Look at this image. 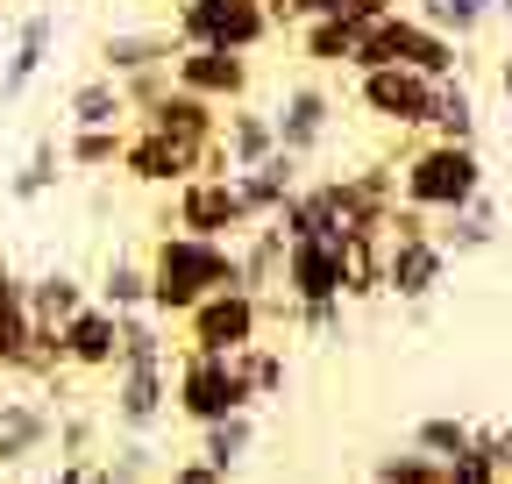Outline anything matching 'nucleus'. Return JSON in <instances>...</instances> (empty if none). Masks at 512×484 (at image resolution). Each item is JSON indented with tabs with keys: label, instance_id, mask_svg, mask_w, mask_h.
Wrapping results in <instances>:
<instances>
[{
	"label": "nucleus",
	"instance_id": "c9c22d12",
	"mask_svg": "<svg viewBox=\"0 0 512 484\" xmlns=\"http://www.w3.org/2000/svg\"><path fill=\"white\" fill-rule=\"evenodd\" d=\"M100 435H107V413L93 406H57V463H72V456H100Z\"/></svg>",
	"mask_w": 512,
	"mask_h": 484
},
{
	"label": "nucleus",
	"instance_id": "423d86ee",
	"mask_svg": "<svg viewBox=\"0 0 512 484\" xmlns=\"http://www.w3.org/2000/svg\"><path fill=\"white\" fill-rule=\"evenodd\" d=\"M157 228H185V235H207V242H242L256 221L235 193V178H185V186H171V207L157 214Z\"/></svg>",
	"mask_w": 512,
	"mask_h": 484
},
{
	"label": "nucleus",
	"instance_id": "b1692460",
	"mask_svg": "<svg viewBox=\"0 0 512 484\" xmlns=\"http://www.w3.org/2000/svg\"><path fill=\"white\" fill-rule=\"evenodd\" d=\"M86 299H93V285H86L72 264H50V271H36V278H29V314H36V328H43V335H57L64 321L86 307Z\"/></svg>",
	"mask_w": 512,
	"mask_h": 484
},
{
	"label": "nucleus",
	"instance_id": "bb28decb",
	"mask_svg": "<svg viewBox=\"0 0 512 484\" xmlns=\"http://www.w3.org/2000/svg\"><path fill=\"white\" fill-rule=\"evenodd\" d=\"M128 100H121V86L107 79V72H86L72 93H64V129H128Z\"/></svg>",
	"mask_w": 512,
	"mask_h": 484
},
{
	"label": "nucleus",
	"instance_id": "f3484780",
	"mask_svg": "<svg viewBox=\"0 0 512 484\" xmlns=\"http://www.w3.org/2000/svg\"><path fill=\"white\" fill-rule=\"evenodd\" d=\"M50 50H57V15H50V0H43V8H29L15 22L8 65H0V100H29V86L50 72Z\"/></svg>",
	"mask_w": 512,
	"mask_h": 484
},
{
	"label": "nucleus",
	"instance_id": "de8ad7c7",
	"mask_svg": "<svg viewBox=\"0 0 512 484\" xmlns=\"http://www.w3.org/2000/svg\"><path fill=\"white\" fill-rule=\"evenodd\" d=\"M498 93H505V114H512V57H498Z\"/></svg>",
	"mask_w": 512,
	"mask_h": 484
},
{
	"label": "nucleus",
	"instance_id": "a211bd4d",
	"mask_svg": "<svg viewBox=\"0 0 512 484\" xmlns=\"http://www.w3.org/2000/svg\"><path fill=\"white\" fill-rule=\"evenodd\" d=\"M285 299L292 307H306V299H342V242H328V235L285 242Z\"/></svg>",
	"mask_w": 512,
	"mask_h": 484
},
{
	"label": "nucleus",
	"instance_id": "a18cd8bd",
	"mask_svg": "<svg viewBox=\"0 0 512 484\" xmlns=\"http://www.w3.org/2000/svg\"><path fill=\"white\" fill-rule=\"evenodd\" d=\"M164 484H228V477H221L207 456H185V463H171V470H164Z\"/></svg>",
	"mask_w": 512,
	"mask_h": 484
},
{
	"label": "nucleus",
	"instance_id": "5701e85b",
	"mask_svg": "<svg viewBox=\"0 0 512 484\" xmlns=\"http://www.w3.org/2000/svg\"><path fill=\"white\" fill-rule=\"evenodd\" d=\"M100 72L107 79H136V72H150V65H171L178 57V36L171 29H114V36H100Z\"/></svg>",
	"mask_w": 512,
	"mask_h": 484
},
{
	"label": "nucleus",
	"instance_id": "2eb2a0df",
	"mask_svg": "<svg viewBox=\"0 0 512 484\" xmlns=\"http://www.w3.org/2000/svg\"><path fill=\"white\" fill-rule=\"evenodd\" d=\"M271 228H278L285 242H306V235L342 242V228H349V186H342V171H335V178H306V186L271 214Z\"/></svg>",
	"mask_w": 512,
	"mask_h": 484
},
{
	"label": "nucleus",
	"instance_id": "8fccbe9b",
	"mask_svg": "<svg viewBox=\"0 0 512 484\" xmlns=\"http://www.w3.org/2000/svg\"><path fill=\"white\" fill-rule=\"evenodd\" d=\"M498 15H505V22H512V0H498Z\"/></svg>",
	"mask_w": 512,
	"mask_h": 484
},
{
	"label": "nucleus",
	"instance_id": "4468645a",
	"mask_svg": "<svg viewBox=\"0 0 512 484\" xmlns=\"http://www.w3.org/2000/svg\"><path fill=\"white\" fill-rule=\"evenodd\" d=\"M128 186H143V193H171L185 186L192 171H200V150H185L157 129H143V121H128V136H121V164H114Z\"/></svg>",
	"mask_w": 512,
	"mask_h": 484
},
{
	"label": "nucleus",
	"instance_id": "7ed1b4c3",
	"mask_svg": "<svg viewBox=\"0 0 512 484\" xmlns=\"http://www.w3.org/2000/svg\"><path fill=\"white\" fill-rule=\"evenodd\" d=\"M377 65H406V72H427V79H456V72H463V43L441 36V29H427L420 15L399 8V15H384V22L363 29L349 72H377Z\"/></svg>",
	"mask_w": 512,
	"mask_h": 484
},
{
	"label": "nucleus",
	"instance_id": "2f4dec72",
	"mask_svg": "<svg viewBox=\"0 0 512 484\" xmlns=\"http://www.w3.org/2000/svg\"><path fill=\"white\" fill-rule=\"evenodd\" d=\"M235 378H242L249 406H271V399H285V385H292V363H285L278 342H249V349H235Z\"/></svg>",
	"mask_w": 512,
	"mask_h": 484
},
{
	"label": "nucleus",
	"instance_id": "473e14b6",
	"mask_svg": "<svg viewBox=\"0 0 512 484\" xmlns=\"http://www.w3.org/2000/svg\"><path fill=\"white\" fill-rule=\"evenodd\" d=\"M93 299H100V307H114V314H143V307H150V264L114 250V257L100 264V278H93Z\"/></svg>",
	"mask_w": 512,
	"mask_h": 484
},
{
	"label": "nucleus",
	"instance_id": "4be33fe9",
	"mask_svg": "<svg viewBox=\"0 0 512 484\" xmlns=\"http://www.w3.org/2000/svg\"><path fill=\"white\" fill-rule=\"evenodd\" d=\"M143 129H157V136H171V143H185V150H207L214 136H221V107H207V100H192V93H164L157 107H143L136 114Z\"/></svg>",
	"mask_w": 512,
	"mask_h": 484
},
{
	"label": "nucleus",
	"instance_id": "9d476101",
	"mask_svg": "<svg viewBox=\"0 0 512 484\" xmlns=\"http://www.w3.org/2000/svg\"><path fill=\"white\" fill-rule=\"evenodd\" d=\"M57 442V406L43 385H22V392H0V470H36Z\"/></svg>",
	"mask_w": 512,
	"mask_h": 484
},
{
	"label": "nucleus",
	"instance_id": "f8f14e48",
	"mask_svg": "<svg viewBox=\"0 0 512 484\" xmlns=\"http://www.w3.org/2000/svg\"><path fill=\"white\" fill-rule=\"evenodd\" d=\"M171 86L207 100V107H242L256 93V57H242V50H178Z\"/></svg>",
	"mask_w": 512,
	"mask_h": 484
},
{
	"label": "nucleus",
	"instance_id": "603ef678",
	"mask_svg": "<svg viewBox=\"0 0 512 484\" xmlns=\"http://www.w3.org/2000/svg\"><path fill=\"white\" fill-rule=\"evenodd\" d=\"M0 29H8V0H0Z\"/></svg>",
	"mask_w": 512,
	"mask_h": 484
},
{
	"label": "nucleus",
	"instance_id": "c03bdc74",
	"mask_svg": "<svg viewBox=\"0 0 512 484\" xmlns=\"http://www.w3.org/2000/svg\"><path fill=\"white\" fill-rule=\"evenodd\" d=\"M36 484H100V456H72V463H50Z\"/></svg>",
	"mask_w": 512,
	"mask_h": 484
},
{
	"label": "nucleus",
	"instance_id": "a878e982",
	"mask_svg": "<svg viewBox=\"0 0 512 484\" xmlns=\"http://www.w3.org/2000/svg\"><path fill=\"white\" fill-rule=\"evenodd\" d=\"M235 264H242V292L278 299V292H285V235H278L271 221H256V228L235 242Z\"/></svg>",
	"mask_w": 512,
	"mask_h": 484
},
{
	"label": "nucleus",
	"instance_id": "9b49d317",
	"mask_svg": "<svg viewBox=\"0 0 512 484\" xmlns=\"http://www.w3.org/2000/svg\"><path fill=\"white\" fill-rule=\"evenodd\" d=\"M114 392H107V420L121 435H157L171 420V363H114Z\"/></svg>",
	"mask_w": 512,
	"mask_h": 484
},
{
	"label": "nucleus",
	"instance_id": "49530a36",
	"mask_svg": "<svg viewBox=\"0 0 512 484\" xmlns=\"http://www.w3.org/2000/svg\"><path fill=\"white\" fill-rule=\"evenodd\" d=\"M356 0H292V22H320V15H349Z\"/></svg>",
	"mask_w": 512,
	"mask_h": 484
},
{
	"label": "nucleus",
	"instance_id": "1a4fd4ad",
	"mask_svg": "<svg viewBox=\"0 0 512 484\" xmlns=\"http://www.w3.org/2000/svg\"><path fill=\"white\" fill-rule=\"evenodd\" d=\"M335 121H342V100L320 86V79H292L278 100H271V129H278V150H292V157H320L335 143Z\"/></svg>",
	"mask_w": 512,
	"mask_h": 484
},
{
	"label": "nucleus",
	"instance_id": "393cba45",
	"mask_svg": "<svg viewBox=\"0 0 512 484\" xmlns=\"http://www.w3.org/2000/svg\"><path fill=\"white\" fill-rule=\"evenodd\" d=\"M299 57L313 72H349L356 65V43H363V22L356 15H320V22H299Z\"/></svg>",
	"mask_w": 512,
	"mask_h": 484
},
{
	"label": "nucleus",
	"instance_id": "3c124183",
	"mask_svg": "<svg viewBox=\"0 0 512 484\" xmlns=\"http://www.w3.org/2000/svg\"><path fill=\"white\" fill-rule=\"evenodd\" d=\"M100 484H121V477H107V463H100Z\"/></svg>",
	"mask_w": 512,
	"mask_h": 484
},
{
	"label": "nucleus",
	"instance_id": "79ce46f5",
	"mask_svg": "<svg viewBox=\"0 0 512 484\" xmlns=\"http://www.w3.org/2000/svg\"><path fill=\"white\" fill-rule=\"evenodd\" d=\"M441 470H448V484H505V470L491 463V449H484V442H470L463 456H448Z\"/></svg>",
	"mask_w": 512,
	"mask_h": 484
},
{
	"label": "nucleus",
	"instance_id": "6e6552de",
	"mask_svg": "<svg viewBox=\"0 0 512 484\" xmlns=\"http://www.w3.org/2000/svg\"><path fill=\"white\" fill-rule=\"evenodd\" d=\"M356 107L377 121V129L427 136V114H434V79H427V72H406V65L356 72Z\"/></svg>",
	"mask_w": 512,
	"mask_h": 484
},
{
	"label": "nucleus",
	"instance_id": "aec40b11",
	"mask_svg": "<svg viewBox=\"0 0 512 484\" xmlns=\"http://www.w3.org/2000/svg\"><path fill=\"white\" fill-rule=\"evenodd\" d=\"M29 349H36V314H29V278L0 257V371H29Z\"/></svg>",
	"mask_w": 512,
	"mask_h": 484
},
{
	"label": "nucleus",
	"instance_id": "6ab92c4d",
	"mask_svg": "<svg viewBox=\"0 0 512 484\" xmlns=\"http://www.w3.org/2000/svg\"><path fill=\"white\" fill-rule=\"evenodd\" d=\"M306 186V157H292V150H271L264 164H249V171H235V193H242V207H249V221H271L292 193Z\"/></svg>",
	"mask_w": 512,
	"mask_h": 484
},
{
	"label": "nucleus",
	"instance_id": "f704fd0d",
	"mask_svg": "<svg viewBox=\"0 0 512 484\" xmlns=\"http://www.w3.org/2000/svg\"><path fill=\"white\" fill-rule=\"evenodd\" d=\"M200 456H207L221 477H235V470L256 456V413H228V420H214V428H200Z\"/></svg>",
	"mask_w": 512,
	"mask_h": 484
},
{
	"label": "nucleus",
	"instance_id": "ddd939ff",
	"mask_svg": "<svg viewBox=\"0 0 512 484\" xmlns=\"http://www.w3.org/2000/svg\"><path fill=\"white\" fill-rule=\"evenodd\" d=\"M456 278V257L427 235H406V242H384V299H399V307H427V299Z\"/></svg>",
	"mask_w": 512,
	"mask_h": 484
},
{
	"label": "nucleus",
	"instance_id": "0eeeda50",
	"mask_svg": "<svg viewBox=\"0 0 512 484\" xmlns=\"http://www.w3.org/2000/svg\"><path fill=\"white\" fill-rule=\"evenodd\" d=\"M185 349H207V356H235V349H249V342H264V299L256 292H242V285H228V292H207L200 307H192L185 321Z\"/></svg>",
	"mask_w": 512,
	"mask_h": 484
},
{
	"label": "nucleus",
	"instance_id": "ea45409f",
	"mask_svg": "<svg viewBox=\"0 0 512 484\" xmlns=\"http://www.w3.org/2000/svg\"><path fill=\"white\" fill-rule=\"evenodd\" d=\"M100 463H107V477H121V484H150V477H157V449H150V435H128V442L100 449Z\"/></svg>",
	"mask_w": 512,
	"mask_h": 484
},
{
	"label": "nucleus",
	"instance_id": "37998d69",
	"mask_svg": "<svg viewBox=\"0 0 512 484\" xmlns=\"http://www.w3.org/2000/svg\"><path fill=\"white\" fill-rule=\"evenodd\" d=\"M114 86H121L128 114H143V107H157V100L171 93V65H150V72H136V79H114Z\"/></svg>",
	"mask_w": 512,
	"mask_h": 484
},
{
	"label": "nucleus",
	"instance_id": "4c0bfd02",
	"mask_svg": "<svg viewBox=\"0 0 512 484\" xmlns=\"http://www.w3.org/2000/svg\"><path fill=\"white\" fill-rule=\"evenodd\" d=\"M470 442H477V428H470L463 413H427L420 428H413V449H420V456H434V463H448V456H463Z\"/></svg>",
	"mask_w": 512,
	"mask_h": 484
},
{
	"label": "nucleus",
	"instance_id": "20e7f679",
	"mask_svg": "<svg viewBox=\"0 0 512 484\" xmlns=\"http://www.w3.org/2000/svg\"><path fill=\"white\" fill-rule=\"evenodd\" d=\"M171 36H178V50H242V57H256L278 29L264 15V0H171Z\"/></svg>",
	"mask_w": 512,
	"mask_h": 484
},
{
	"label": "nucleus",
	"instance_id": "39448f33",
	"mask_svg": "<svg viewBox=\"0 0 512 484\" xmlns=\"http://www.w3.org/2000/svg\"><path fill=\"white\" fill-rule=\"evenodd\" d=\"M171 413L192 420V428H214L228 413H256L242 378H235V356H207V349H178V371H171Z\"/></svg>",
	"mask_w": 512,
	"mask_h": 484
},
{
	"label": "nucleus",
	"instance_id": "f03ea898",
	"mask_svg": "<svg viewBox=\"0 0 512 484\" xmlns=\"http://www.w3.org/2000/svg\"><path fill=\"white\" fill-rule=\"evenodd\" d=\"M477 193H491V164H484L477 143H434V136H427V143H413V150L399 157V200L420 207L427 221L470 207Z\"/></svg>",
	"mask_w": 512,
	"mask_h": 484
},
{
	"label": "nucleus",
	"instance_id": "a19ab883",
	"mask_svg": "<svg viewBox=\"0 0 512 484\" xmlns=\"http://www.w3.org/2000/svg\"><path fill=\"white\" fill-rule=\"evenodd\" d=\"M370 484H448V470L434 456H420V449H399V456H377Z\"/></svg>",
	"mask_w": 512,
	"mask_h": 484
},
{
	"label": "nucleus",
	"instance_id": "7c9ffc66",
	"mask_svg": "<svg viewBox=\"0 0 512 484\" xmlns=\"http://www.w3.org/2000/svg\"><path fill=\"white\" fill-rule=\"evenodd\" d=\"M477 93H470V79L456 72V79H434V114H427V136L434 143H477Z\"/></svg>",
	"mask_w": 512,
	"mask_h": 484
},
{
	"label": "nucleus",
	"instance_id": "cd10ccee",
	"mask_svg": "<svg viewBox=\"0 0 512 484\" xmlns=\"http://www.w3.org/2000/svg\"><path fill=\"white\" fill-rule=\"evenodd\" d=\"M221 150H228V164H235V171L264 164V157L278 150L271 107H256V100H242V107H221Z\"/></svg>",
	"mask_w": 512,
	"mask_h": 484
},
{
	"label": "nucleus",
	"instance_id": "72a5a7b5",
	"mask_svg": "<svg viewBox=\"0 0 512 484\" xmlns=\"http://www.w3.org/2000/svg\"><path fill=\"white\" fill-rule=\"evenodd\" d=\"M406 15H420L427 29L470 43V36H484V29L498 22V0H406Z\"/></svg>",
	"mask_w": 512,
	"mask_h": 484
},
{
	"label": "nucleus",
	"instance_id": "f257e3e1",
	"mask_svg": "<svg viewBox=\"0 0 512 484\" xmlns=\"http://www.w3.org/2000/svg\"><path fill=\"white\" fill-rule=\"evenodd\" d=\"M143 264H150V314L157 321H185L207 292L242 285L235 242H207V235H185V228H157Z\"/></svg>",
	"mask_w": 512,
	"mask_h": 484
},
{
	"label": "nucleus",
	"instance_id": "dca6fc26",
	"mask_svg": "<svg viewBox=\"0 0 512 484\" xmlns=\"http://www.w3.org/2000/svg\"><path fill=\"white\" fill-rule=\"evenodd\" d=\"M64 342V371H79V378H107L114 363H121V314L100 307V299H86V307L57 328Z\"/></svg>",
	"mask_w": 512,
	"mask_h": 484
},
{
	"label": "nucleus",
	"instance_id": "09e8293b",
	"mask_svg": "<svg viewBox=\"0 0 512 484\" xmlns=\"http://www.w3.org/2000/svg\"><path fill=\"white\" fill-rule=\"evenodd\" d=\"M0 484H29V477H22V470H0Z\"/></svg>",
	"mask_w": 512,
	"mask_h": 484
},
{
	"label": "nucleus",
	"instance_id": "58836bf2",
	"mask_svg": "<svg viewBox=\"0 0 512 484\" xmlns=\"http://www.w3.org/2000/svg\"><path fill=\"white\" fill-rule=\"evenodd\" d=\"M121 363H171V335H164V321L150 307L121 314Z\"/></svg>",
	"mask_w": 512,
	"mask_h": 484
},
{
	"label": "nucleus",
	"instance_id": "412c9836",
	"mask_svg": "<svg viewBox=\"0 0 512 484\" xmlns=\"http://www.w3.org/2000/svg\"><path fill=\"white\" fill-rule=\"evenodd\" d=\"M498 235H505V214H498V200L491 193H477L470 207H456V214H434V242L448 257H484V250H498Z\"/></svg>",
	"mask_w": 512,
	"mask_h": 484
},
{
	"label": "nucleus",
	"instance_id": "e433bc0d",
	"mask_svg": "<svg viewBox=\"0 0 512 484\" xmlns=\"http://www.w3.org/2000/svg\"><path fill=\"white\" fill-rule=\"evenodd\" d=\"M121 136H128V129H64V164L100 178V171L121 164Z\"/></svg>",
	"mask_w": 512,
	"mask_h": 484
},
{
	"label": "nucleus",
	"instance_id": "c756f323",
	"mask_svg": "<svg viewBox=\"0 0 512 484\" xmlns=\"http://www.w3.org/2000/svg\"><path fill=\"white\" fill-rule=\"evenodd\" d=\"M342 299H349V307L384 299V235H370V228L342 235Z\"/></svg>",
	"mask_w": 512,
	"mask_h": 484
},
{
	"label": "nucleus",
	"instance_id": "c85d7f7f",
	"mask_svg": "<svg viewBox=\"0 0 512 484\" xmlns=\"http://www.w3.org/2000/svg\"><path fill=\"white\" fill-rule=\"evenodd\" d=\"M64 171H72V164H64V136H57V129H43V136L22 150L15 178H8V200H15V207H36V200H50Z\"/></svg>",
	"mask_w": 512,
	"mask_h": 484
}]
</instances>
